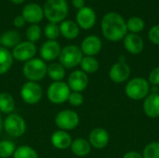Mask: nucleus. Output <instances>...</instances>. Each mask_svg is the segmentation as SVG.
Here are the masks:
<instances>
[{"label":"nucleus","mask_w":159,"mask_h":158,"mask_svg":"<svg viewBox=\"0 0 159 158\" xmlns=\"http://www.w3.org/2000/svg\"><path fill=\"white\" fill-rule=\"evenodd\" d=\"M101 28L103 36L111 42L120 41L128 34L126 20L119 13L115 11L108 12L103 16Z\"/></svg>","instance_id":"1"},{"label":"nucleus","mask_w":159,"mask_h":158,"mask_svg":"<svg viewBox=\"0 0 159 158\" xmlns=\"http://www.w3.org/2000/svg\"><path fill=\"white\" fill-rule=\"evenodd\" d=\"M66 0H48L44 6V15L52 23L62 22L68 15Z\"/></svg>","instance_id":"2"},{"label":"nucleus","mask_w":159,"mask_h":158,"mask_svg":"<svg viewBox=\"0 0 159 158\" xmlns=\"http://www.w3.org/2000/svg\"><path fill=\"white\" fill-rule=\"evenodd\" d=\"M23 75L32 82L42 80L48 72V66L42 59L33 58L23 65Z\"/></svg>","instance_id":"3"},{"label":"nucleus","mask_w":159,"mask_h":158,"mask_svg":"<svg viewBox=\"0 0 159 158\" xmlns=\"http://www.w3.org/2000/svg\"><path fill=\"white\" fill-rule=\"evenodd\" d=\"M150 90L149 82L142 77L131 79L126 86L125 91L127 96L134 101H141L148 96Z\"/></svg>","instance_id":"4"},{"label":"nucleus","mask_w":159,"mask_h":158,"mask_svg":"<svg viewBox=\"0 0 159 158\" xmlns=\"http://www.w3.org/2000/svg\"><path fill=\"white\" fill-rule=\"evenodd\" d=\"M83 59V52L80 47L75 45L64 47L60 53V63L67 69H72L80 64Z\"/></svg>","instance_id":"5"},{"label":"nucleus","mask_w":159,"mask_h":158,"mask_svg":"<svg viewBox=\"0 0 159 158\" xmlns=\"http://www.w3.org/2000/svg\"><path fill=\"white\" fill-rule=\"evenodd\" d=\"M71 89L67 83L63 81L53 82L47 90V96L50 102L54 104H61L68 101Z\"/></svg>","instance_id":"6"},{"label":"nucleus","mask_w":159,"mask_h":158,"mask_svg":"<svg viewBox=\"0 0 159 158\" xmlns=\"http://www.w3.org/2000/svg\"><path fill=\"white\" fill-rule=\"evenodd\" d=\"M3 129L8 135L19 138L25 133L26 123L20 115L17 114H9L3 122Z\"/></svg>","instance_id":"7"},{"label":"nucleus","mask_w":159,"mask_h":158,"mask_svg":"<svg viewBox=\"0 0 159 158\" xmlns=\"http://www.w3.org/2000/svg\"><path fill=\"white\" fill-rule=\"evenodd\" d=\"M43 96V89L41 86L36 82L28 81L20 89L21 99L28 104L37 103Z\"/></svg>","instance_id":"8"},{"label":"nucleus","mask_w":159,"mask_h":158,"mask_svg":"<svg viewBox=\"0 0 159 158\" xmlns=\"http://www.w3.org/2000/svg\"><path fill=\"white\" fill-rule=\"evenodd\" d=\"M55 123L61 130H73L79 124V116L72 110H63L56 115Z\"/></svg>","instance_id":"9"},{"label":"nucleus","mask_w":159,"mask_h":158,"mask_svg":"<svg viewBox=\"0 0 159 158\" xmlns=\"http://www.w3.org/2000/svg\"><path fill=\"white\" fill-rule=\"evenodd\" d=\"M36 54V47L30 41L19 43L12 51V57L18 61H27Z\"/></svg>","instance_id":"10"},{"label":"nucleus","mask_w":159,"mask_h":158,"mask_svg":"<svg viewBox=\"0 0 159 158\" xmlns=\"http://www.w3.org/2000/svg\"><path fill=\"white\" fill-rule=\"evenodd\" d=\"M76 22L79 27L85 30L91 29L96 23V13L89 7H84L76 14Z\"/></svg>","instance_id":"11"},{"label":"nucleus","mask_w":159,"mask_h":158,"mask_svg":"<svg viewBox=\"0 0 159 158\" xmlns=\"http://www.w3.org/2000/svg\"><path fill=\"white\" fill-rule=\"evenodd\" d=\"M89 85V77L82 70L73 72L68 78V86L70 89L75 92H81L87 88Z\"/></svg>","instance_id":"12"},{"label":"nucleus","mask_w":159,"mask_h":158,"mask_svg":"<svg viewBox=\"0 0 159 158\" xmlns=\"http://www.w3.org/2000/svg\"><path fill=\"white\" fill-rule=\"evenodd\" d=\"M21 16L23 17L25 21L36 24L43 20L44 10L39 5L35 3H30L23 7Z\"/></svg>","instance_id":"13"},{"label":"nucleus","mask_w":159,"mask_h":158,"mask_svg":"<svg viewBox=\"0 0 159 158\" xmlns=\"http://www.w3.org/2000/svg\"><path fill=\"white\" fill-rule=\"evenodd\" d=\"M130 75V68L126 62H116L115 63L109 72V76L115 83H123Z\"/></svg>","instance_id":"14"},{"label":"nucleus","mask_w":159,"mask_h":158,"mask_svg":"<svg viewBox=\"0 0 159 158\" xmlns=\"http://www.w3.org/2000/svg\"><path fill=\"white\" fill-rule=\"evenodd\" d=\"M61 50V46L57 41L48 40L40 47V56L44 61H51L60 56Z\"/></svg>","instance_id":"15"},{"label":"nucleus","mask_w":159,"mask_h":158,"mask_svg":"<svg viewBox=\"0 0 159 158\" xmlns=\"http://www.w3.org/2000/svg\"><path fill=\"white\" fill-rule=\"evenodd\" d=\"M102 47V43L100 37L96 35H89L82 41L80 48L83 54H85L86 56L93 57L101 51Z\"/></svg>","instance_id":"16"},{"label":"nucleus","mask_w":159,"mask_h":158,"mask_svg":"<svg viewBox=\"0 0 159 158\" xmlns=\"http://www.w3.org/2000/svg\"><path fill=\"white\" fill-rule=\"evenodd\" d=\"M124 47L128 52L136 55L140 54L144 47L143 38L138 34H128L124 38Z\"/></svg>","instance_id":"17"},{"label":"nucleus","mask_w":159,"mask_h":158,"mask_svg":"<svg viewBox=\"0 0 159 158\" xmlns=\"http://www.w3.org/2000/svg\"><path fill=\"white\" fill-rule=\"evenodd\" d=\"M108 142L109 134L105 129L102 128H96L89 133V143L94 148L102 149L108 144Z\"/></svg>","instance_id":"18"},{"label":"nucleus","mask_w":159,"mask_h":158,"mask_svg":"<svg viewBox=\"0 0 159 158\" xmlns=\"http://www.w3.org/2000/svg\"><path fill=\"white\" fill-rule=\"evenodd\" d=\"M143 112L151 118L159 116V94L152 93L148 95L143 102Z\"/></svg>","instance_id":"19"},{"label":"nucleus","mask_w":159,"mask_h":158,"mask_svg":"<svg viewBox=\"0 0 159 158\" xmlns=\"http://www.w3.org/2000/svg\"><path fill=\"white\" fill-rule=\"evenodd\" d=\"M73 141L70 134L64 130H57L51 136V143L52 145L60 150H65L71 147Z\"/></svg>","instance_id":"20"},{"label":"nucleus","mask_w":159,"mask_h":158,"mask_svg":"<svg viewBox=\"0 0 159 158\" xmlns=\"http://www.w3.org/2000/svg\"><path fill=\"white\" fill-rule=\"evenodd\" d=\"M60 32L66 39H75L79 34V26L73 20H63L60 25Z\"/></svg>","instance_id":"21"},{"label":"nucleus","mask_w":159,"mask_h":158,"mask_svg":"<svg viewBox=\"0 0 159 158\" xmlns=\"http://www.w3.org/2000/svg\"><path fill=\"white\" fill-rule=\"evenodd\" d=\"M71 150L74 155L77 156H88L91 151V145L89 142H88L85 139L78 138L73 141L71 144Z\"/></svg>","instance_id":"22"},{"label":"nucleus","mask_w":159,"mask_h":158,"mask_svg":"<svg viewBox=\"0 0 159 158\" xmlns=\"http://www.w3.org/2000/svg\"><path fill=\"white\" fill-rule=\"evenodd\" d=\"M13 63L12 53H10L7 48L0 47V74L7 73Z\"/></svg>","instance_id":"23"},{"label":"nucleus","mask_w":159,"mask_h":158,"mask_svg":"<svg viewBox=\"0 0 159 158\" xmlns=\"http://www.w3.org/2000/svg\"><path fill=\"white\" fill-rule=\"evenodd\" d=\"M15 108V101L7 92L0 93V112L4 114H11Z\"/></svg>","instance_id":"24"},{"label":"nucleus","mask_w":159,"mask_h":158,"mask_svg":"<svg viewBox=\"0 0 159 158\" xmlns=\"http://www.w3.org/2000/svg\"><path fill=\"white\" fill-rule=\"evenodd\" d=\"M47 74L54 82L61 81L65 76V68L60 62H53L48 66Z\"/></svg>","instance_id":"25"},{"label":"nucleus","mask_w":159,"mask_h":158,"mask_svg":"<svg viewBox=\"0 0 159 158\" xmlns=\"http://www.w3.org/2000/svg\"><path fill=\"white\" fill-rule=\"evenodd\" d=\"M20 40V36L16 31H7L1 36V42L4 47H15Z\"/></svg>","instance_id":"26"},{"label":"nucleus","mask_w":159,"mask_h":158,"mask_svg":"<svg viewBox=\"0 0 159 158\" xmlns=\"http://www.w3.org/2000/svg\"><path fill=\"white\" fill-rule=\"evenodd\" d=\"M80 66L84 73L93 74V73L97 72L99 69V61L94 57L86 56V57H83V59L80 62Z\"/></svg>","instance_id":"27"},{"label":"nucleus","mask_w":159,"mask_h":158,"mask_svg":"<svg viewBox=\"0 0 159 158\" xmlns=\"http://www.w3.org/2000/svg\"><path fill=\"white\" fill-rule=\"evenodd\" d=\"M126 22H127L128 31H129L131 34H139L145 27L144 20L142 18L137 17V16H134V17L129 18Z\"/></svg>","instance_id":"28"},{"label":"nucleus","mask_w":159,"mask_h":158,"mask_svg":"<svg viewBox=\"0 0 159 158\" xmlns=\"http://www.w3.org/2000/svg\"><path fill=\"white\" fill-rule=\"evenodd\" d=\"M13 158H38V155L32 147L22 145L16 148Z\"/></svg>","instance_id":"29"},{"label":"nucleus","mask_w":159,"mask_h":158,"mask_svg":"<svg viewBox=\"0 0 159 158\" xmlns=\"http://www.w3.org/2000/svg\"><path fill=\"white\" fill-rule=\"evenodd\" d=\"M16 150V145L11 141H2L0 142V158H8L14 155Z\"/></svg>","instance_id":"30"},{"label":"nucleus","mask_w":159,"mask_h":158,"mask_svg":"<svg viewBox=\"0 0 159 158\" xmlns=\"http://www.w3.org/2000/svg\"><path fill=\"white\" fill-rule=\"evenodd\" d=\"M143 158H159V142L149 143L143 149Z\"/></svg>","instance_id":"31"},{"label":"nucleus","mask_w":159,"mask_h":158,"mask_svg":"<svg viewBox=\"0 0 159 158\" xmlns=\"http://www.w3.org/2000/svg\"><path fill=\"white\" fill-rule=\"evenodd\" d=\"M41 34H42L41 28L37 24L31 25L30 27H28V29L26 31V36H27L28 40L32 43L38 41L41 37Z\"/></svg>","instance_id":"32"},{"label":"nucleus","mask_w":159,"mask_h":158,"mask_svg":"<svg viewBox=\"0 0 159 158\" xmlns=\"http://www.w3.org/2000/svg\"><path fill=\"white\" fill-rule=\"evenodd\" d=\"M61 32H60V26L57 25V23H48L45 28V35L49 40H55L59 37Z\"/></svg>","instance_id":"33"},{"label":"nucleus","mask_w":159,"mask_h":158,"mask_svg":"<svg viewBox=\"0 0 159 158\" xmlns=\"http://www.w3.org/2000/svg\"><path fill=\"white\" fill-rule=\"evenodd\" d=\"M68 102L72 106H80L83 102H84V97L81 94V92H75L73 91L70 93L69 98H68Z\"/></svg>","instance_id":"34"},{"label":"nucleus","mask_w":159,"mask_h":158,"mask_svg":"<svg viewBox=\"0 0 159 158\" xmlns=\"http://www.w3.org/2000/svg\"><path fill=\"white\" fill-rule=\"evenodd\" d=\"M148 37L149 40L155 44V45H158L159 46V24H157L155 26H153L149 32H148Z\"/></svg>","instance_id":"35"},{"label":"nucleus","mask_w":159,"mask_h":158,"mask_svg":"<svg viewBox=\"0 0 159 158\" xmlns=\"http://www.w3.org/2000/svg\"><path fill=\"white\" fill-rule=\"evenodd\" d=\"M149 83L153 86H159V67L151 71L149 74Z\"/></svg>","instance_id":"36"},{"label":"nucleus","mask_w":159,"mask_h":158,"mask_svg":"<svg viewBox=\"0 0 159 158\" xmlns=\"http://www.w3.org/2000/svg\"><path fill=\"white\" fill-rule=\"evenodd\" d=\"M25 20L23 19V17L22 16H17V17H15L14 18V20H13V24H14V26H16V27H18V28H20V27H22L24 24H25Z\"/></svg>","instance_id":"37"},{"label":"nucleus","mask_w":159,"mask_h":158,"mask_svg":"<svg viewBox=\"0 0 159 158\" xmlns=\"http://www.w3.org/2000/svg\"><path fill=\"white\" fill-rule=\"evenodd\" d=\"M72 4L75 8L81 9L85 7V0H72Z\"/></svg>","instance_id":"38"},{"label":"nucleus","mask_w":159,"mask_h":158,"mask_svg":"<svg viewBox=\"0 0 159 158\" xmlns=\"http://www.w3.org/2000/svg\"><path fill=\"white\" fill-rule=\"evenodd\" d=\"M123 158H143V156L141 155V154H139V153H137V152H129V153H127Z\"/></svg>","instance_id":"39"},{"label":"nucleus","mask_w":159,"mask_h":158,"mask_svg":"<svg viewBox=\"0 0 159 158\" xmlns=\"http://www.w3.org/2000/svg\"><path fill=\"white\" fill-rule=\"evenodd\" d=\"M12 3H14V4H17V5H19V4H21L22 2H24L25 0H10Z\"/></svg>","instance_id":"40"},{"label":"nucleus","mask_w":159,"mask_h":158,"mask_svg":"<svg viewBox=\"0 0 159 158\" xmlns=\"http://www.w3.org/2000/svg\"><path fill=\"white\" fill-rule=\"evenodd\" d=\"M2 129H3V120H2V117L0 115V132L2 131Z\"/></svg>","instance_id":"41"},{"label":"nucleus","mask_w":159,"mask_h":158,"mask_svg":"<svg viewBox=\"0 0 159 158\" xmlns=\"http://www.w3.org/2000/svg\"><path fill=\"white\" fill-rule=\"evenodd\" d=\"M0 45H2V42H1V36H0Z\"/></svg>","instance_id":"42"}]
</instances>
